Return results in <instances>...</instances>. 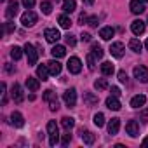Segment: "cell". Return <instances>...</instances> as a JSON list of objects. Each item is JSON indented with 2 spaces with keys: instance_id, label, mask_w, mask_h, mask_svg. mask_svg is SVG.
<instances>
[{
  "instance_id": "37",
  "label": "cell",
  "mask_w": 148,
  "mask_h": 148,
  "mask_svg": "<svg viewBox=\"0 0 148 148\" xmlns=\"http://www.w3.org/2000/svg\"><path fill=\"white\" fill-rule=\"evenodd\" d=\"M98 23H99V19H98V16H91V18H87V25H89V26H92V28H96V26H98Z\"/></svg>"
},
{
  "instance_id": "16",
  "label": "cell",
  "mask_w": 148,
  "mask_h": 148,
  "mask_svg": "<svg viewBox=\"0 0 148 148\" xmlns=\"http://www.w3.org/2000/svg\"><path fill=\"white\" fill-rule=\"evenodd\" d=\"M119 129H120V119H112L110 122H108V134H112V136H115L117 132H119Z\"/></svg>"
},
{
  "instance_id": "28",
  "label": "cell",
  "mask_w": 148,
  "mask_h": 148,
  "mask_svg": "<svg viewBox=\"0 0 148 148\" xmlns=\"http://www.w3.org/2000/svg\"><path fill=\"white\" fill-rule=\"evenodd\" d=\"M91 51H92L91 54H92L96 59H101V58H103V54H105V51H103V49H101V45H98V44H92V49H91Z\"/></svg>"
},
{
  "instance_id": "51",
  "label": "cell",
  "mask_w": 148,
  "mask_h": 148,
  "mask_svg": "<svg viewBox=\"0 0 148 148\" xmlns=\"http://www.w3.org/2000/svg\"><path fill=\"white\" fill-rule=\"evenodd\" d=\"M143 2H148V0H143Z\"/></svg>"
},
{
  "instance_id": "5",
  "label": "cell",
  "mask_w": 148,
  "mask_h": 148,
  "mask_svg": "<svg viewBox=\"0 0 148 148\" xmlns=\"http://www.w3.org/2000/svg\"><path fill=\"white\" fill-rule=\"evenodd\" d=\"M63 99H64V103H66L68 108H73V106H75V103H77V91L73 89V87L68 89V91H64Z\"/></svg>"
},
{
  "instance_id": "3",
  "label": "cell",
  "mask_w": 148,
  "mask_h": 148,
  "mask_svg": "<svg viewBox=\"0 0 148 148\" xmlns=\"http://www.w3.org/2000/svg\"><path fill=\"white\" fill-rule=\"evenodd\" d=\"M25 54H26V58H28V64H30V66L37 64V59H38V51H37L32 44H26V45H25Z\"/></svg>"
},
{
  "instance_id": "17",
  "label": "cell",
  "mask_w": 148,
  "mask_h": 148,
  "mask_svg": "<svg viewBox=\"0 0 148 148\" xmlns=\"http://www.w3.org/2000/svg\"><path fill=\"white\" fill-rule=\"evenodd\" d=\"M47 66H49L51 75H59V73H61V63H59V61H56V58H54L52 61H49V63H47Z\"/></svg>"
},
{
  "instance_id": "38",
  "label": "cell",
  "mask_w": 148,
  "mask_h": 148,
  "mask_svg": "<svg viewBox=\"0 0 148 148\" xmlns=\"http://www.w3.org/2000/svg\"><path fill=\"white\" fill-rule=\"evenodd\" d=\"M86 59H87V66H89V70H94V68H96V66H94V59H96V58H94L92 54H87Z\"/></svg>"
},
{
  "instance_id": "40",
  "label": "cell",
  "mask_w": 148,
  "mask_h": 148,
  "mask_svg": "<svg viewBox=\"0 0 148 148\" xmlns=\"http://www.w3.org/2000/svg\"><path fill=\"white\" fill-rule=\"evenodd\" d=\"M119 80H120L122 84H127V73H125L124 70H120V71H119Z\"/></svg>"
},
{
  "instance_id": "36",
  "label": "cell",
  "mask_w": 148,
  "mask_h": 148,
  "mask_svg": "<svg viewBox=\"0 0 148 148\" xmlns=\"http://www.w3.org/2000/svg\"><path fill=\"white\" fill-rule=\"evenodd\" d=\"M0 89H2V105H7V92H5L7 86H5V82H2V86H0Z\"/></svg>"
},
{
  "instance_id": "46",
  "label": "cell",
  "mask_w": 148,
  "mask_h": 148,
  "mask_svg": "<svg viewBox=\"0 0 148 148\" xmlns=\"http://www.w3.org/2000/svg\"><path fill=\"white\" fill-rule=\"evenodd\" d=\"M79 21H80V25H84V23H87V16H86V14L82 12V14H80V18H79Z\"/></svg>"
},
{
  "instance_id": "21",
  "label": "cell",
  "mask_w": 148,
  "mask_h": 148,
  "mask_svg": "<svg viewBox=\"0 0 148 148\" xmlns=\"http://www.w3.org/2000/svg\"><path fill=\"white\" fill-rule=\"evenodd\" d=\"M113 35H115V30H113L112 26H105V28L99 30V37H101L103 40H110Z\"/></svg>"
},
{
  "instance_id": "7",
  "label": "cell",
  "mask_w": 148,
  "mask_h": 148,
  "mask_svg": "<svg viewBox=\"0 0 148 148\" xmlns=\"http://www.w3.org/2000/svg\"><path fill=\"white\" fill-rule=\"evenodd\" d=\"M21 23H23V26H26V28L33 26V25L37 23V14H35L33 11H26V12L21 16Z\"/></svg>"
},
{
  "instance_id": "10",
  "label": "cell",
  "mask_w": 148,
  "mask_h": 148,
  "mask_svg": "<svg viewBox=\"0 0 148 148\" xmlns=\"http://www.w3.org/2000/svg\"><path fill=\"white\" fill-rule=\"evenodd\" d=\"M125 132H127L131 138H136V136L139 134V124H138L136 120H129V122L125 124Z\"/></svg>"
},
{
  "instance_id": "43",
  "label": "cell",
  "mask_w": 148,
  "mask_h": 148,
  "mask_svg": "<svg viewBox=\"0 0 148 148\" xmlns=\"http://www.w3.org/2000/svg\"><path fill=\"white\" fill-rule=\"evenodd\" d=\"M23 5H25L26 9H32V7L35 5V0H23Z\"/></svg>"
},
{
  "instance_id": "19",
  "label": "cell",
  "mask_w": 148,
  "mask_h": 148,
  "mask_svg": "<svg viewBox=\"0 0 148 148\" xmlns=\"http://www.w3.org/2000/svg\"><path fill=\"white\" fill-rule=\"evenodd\" d=\"M106 106L110 108V110H113V112H117V110H120V101L117 99V96H110V98H106Z\"/></svg>"
},
{
  "instance_id": "14",
  "label": "cell",
  "mask_w": 148,
  "mask_h": 148,
  "mask_svg": "<svg viewBox=\"0 0 148 148\" xmlns=\"http://www.w3.org/2000/svg\"><path fill=\"white\" fill-rule=\"evenodd\" d=\"M18 7H19V4H18V0H9V5H7V11H5V16L9 18V19H12L16 14H18Z\"/></svg>"
},
{
  "instance_id": "32",
  "label": "cell",
  "mask_w": 148,
  "mask_h": 148,
  "mask_svg": "<svg viewBox=\"0 0 148 148\" xmlns=\"http://www.w3.org/2000/svg\"><path fill=\"white\" fill-rule=\"evenodd\" d=\"M58 21H59V26H61V28H70V26H71V21H70V18H68L66 14L59 16Z\"/></svg>"
},
{
  "instance_id": "33",
  "label": "cell",
  "mask_w": 148,
  "mask_h": 148,
  "mask_svg": "<svg viewBox=\"0 0 148 148\" xmlns=\"http://www.w3.org/2000/svg\"><path fill=\"white\" fill-rule=\"evenodd\" d=\"M94 87H96L98 91H105V89L108 87V82H106V79H98V80L94 82Z\"/></svg>"
},
{
  "instance_id": "20",
  "label": "cell",
  "mask_w": 148,
  "mask_h": 148,
  "mask_svg": "<svg viewBox=\"0 0 148 148\" xmlns=\"http://www.w3.org/2000/svg\"><path fill=\"white\" fill-rule=\"evenodd\" d=\"M80 138H82V141H84L86 145H89V146H91V145H94V139H96V138H94V134H92L91 131H84V129L80 131Z\"/></svg>"
},
{
  "instance_id": "41",
  "label": "cell",
  "mask_w": 148,
  "mask_h": 148,
  "mask_svg": "<svg viewBox=\"0 0 148 148\" xmlns=\"http://www.w3.org/2000/svg\"><path fill=\"white\" fill-rule=\"evenodd\" d=\"M14 30H16V26H14V23H12V21L5 23V33H12Z\"/></svg>"
},
{
  "instance_id": "50",
  "label": "cell",
  "mask_w": 148,
  "mask_h": 148,
  "mask_svg": "<svg viewBox=\"0 0 148 148\" xmlns=\"http://www.w3.org/2000/svg\"><path fill=\"white\" fill-rule=\"evenodd\" d=\"M145 47H146V51H148V38H146V42H145Z\"/></svg>"
},
{
  "instance_id": "48",
  "label": "cell",
  "mask_w": 148,
  "mask_h": 148,
  "mask_svg": "<svg viewBox=\"0 0 148 148\" xmlns=\"http://www.w3.org/2000/svg\"><path fill=\"white\" fill-rule=\"evenodd\" d=\"M84 4H87V5H92V4H94V0H84Z\"/></svg>"
},
{
  "instance_id": "47",
  "label": "cell",
  "mask_w": 148,
  "mask_h": 148,
  "mask_svg": "<svg viewBox=\"0 0 148 148\" xmlns=\"http://www.w3.org/2000/svg\"><path fill=\"white\" fill-rule=\"evenodd\" d=\"M112 94H113V96H120V89L113 86V87H112Z\"/></svg>"
},
{
  "instance_id": "34",
  "label": "cell",
  "mask_w": 148,
  "mask_h": 148,
  "mask_svg": "<svg viewBox=\"0 0 148 148\" xmlns=\"http://www.w3.org/2000/svg\"><path fill=\"white\" fill-rule=\"evenodd\" d=\"M40 9H42L44 14H51V12H52V4L47 2V0H44V2L40 4Z\"/></svg>"
},
{
  "instance_id": "49",
  "label": "cell",
  "mask_w": 148,
  "mask_h": 148,
  "mask_svg": "<svg viewBox=\"0 0 148 148\" xmlns=\"http://www.w3.org/2000/svg\"><path fill=\"white\" fill-rule=\"evenodd\" d=\"M143 145H145V146H148V138H145V139H143Z\"/></svg>"
},
{
  "instance_id": "1",
  "label": "cell",
  "mask_w": 148,
  "mask_h": 148,
  "mask_svg": "<svg viewBox=\"0 0 148 148\" xmlns=\"http://www.w3.org/2000/svg\"><path fill=\"white\" fill-rule=\"evenodd\" d=\"M47 134H49V145L56 146L58 141H59V131H58V124L54 120H51L47 124Z\"/></svg>"
},
{
  "instance_id": "15",
  "label": "cell",
  "mask_w": 148,
  "mask_h": 148,
  "mask_svg": "<svg viewBox=\"0 0 148 148\" xmlns=\"http://www.w3.org/2000/svg\"><path fill=\"white\" fill-rule=\"evenodd\" d=\"M11 125H14V127H23L25 125V119H23V115L19 112L11 113Z\"/></svg>"
},
{
  "instance_id": "29",
  "label": "cell",
  "mask_w": 148,
  "mask_h": 148,
  "mask_svg": "<svg viewBox=\"0 0 148 148\" xmlns=\"http://www.w3.org/2000/svg\"><path fill=\"white\" fill-rule=\"evenodd\" d=\"M61 125H63L66 131H70L73 125H75V120H73L71 117H63V119H61Z\"/></svg>"
},
{
  "instance_id": "2",
  "label": "cell",
  "mask_w": 148,
  "mask_h": 148,
  "mask_svg": "<svg viewBox=\"0 0 148 148\" xmlns=\"http://www.w3.org/2000/svg\"><path fill=\"white\" fill-rule=\"evenodd\" d=\"M44 99L49 103V108H51L52 112H58V110H59V101H58V96H56V92H54L52 89H47V91L44 92Z\"/></svg>"
},
{
  "instance_id": "26",
  "label": "cell",
  "mask_w": 148,
  "mask_h": 148,
  "mask_svg": "<svg viewBox=\"0 0 148 148\" xmlns=\"http://www.w3.org/2000/svg\"><path fill=\"white\" fill-rule=\"evenodd\" d=\"M63 9L64 12H73L77 9V2L75 0H63Z\"/></svg>"
},
{
  "instance_id": "25",
  "label": "cell",
  "mask_w": 148,
  "mask_h": 148,
  "mask_svg": "<svg viewBox=\"0 0 148 148\" xmlns=\"http://www.w3.org/2000/svg\"><path fill=\"white\" fill-rule=\"evenodd\" d=\"M51 54H52V58H63L64 54H66V49H64V45H54L52 47V51H51Z\"/></svg>"
},
{
  "instance_id": "42",
  "label": "cell",
  "mask_w": 148,
  "mask_h": 148,
  "mask_svg": "<svg viewBox=\"0 0 148 148\" xmlns=\"http://www.w3.org/2000/svg\"><path fill=\"white\" fill-rule=\"evenodd\" d=\"M70 141H71V134H68V132H66V134H63V139H61V145H63V146H66V145H68Z\"/></svg>"
},
{
  "instance_id": "9",
  "label": "cell",
  "mask_w": 148,
  "mask_h": 148,
  "mask_svg": "<svg viewBox=\"0 0 148 148\" xmlns=\"http://www.w3.org/2000/svg\"><path fill=\"white\" fill-rule=\"evenodd\" d=\"M11 98L14 99V103H21L25 99V94H23V87L19 84H14L12 86V91H11Z\"/></svg>"
},
{
  "instance_id": "35",
  "label": "cell",
  "mask_w": 148,
  "mask_h": 148,
  "mask_svg": "<svg viewBox=\"0 0 148 148\" xmlns=\"http://www.w3.org/2000/svg\"><path fill=\"white\" fill-rule=\"evenodd\" d=\"M94 125H98V127H103L105 125V115L103 113H96L94 115Z\"/></svg>"
},
{
  "instance_id": "45",
  "label": "cell",
  "mask_w": 148,
  "mask_h": 148,
  "mask_svg": "<svg viewBox=\"0 0 148 148\" xmlns=\"http://www.w3.org/2000/svg\"><path fill=\"white\" fill-rule=\"evenodd\" d=\"M5 71H7V73H14V71H16V68H14L11 63H5Z\"/></svg>"
},
{
  "instance_id": "11",
  "label": "cell",
  "mask_w": 148,
  "mask_h": 148,
  "mask_svg": "<svg viewBox=\"0 0 148 148\" xmlns=\"http://www.w3.org/2000/svg\"><path fill=\"white\" fill-rule=\"evenodd\" d=\"M131 30H132V33H134V35H143V33H145V30H146V25H145V21L136 19V21H132V23H131Z\"/></svg>"
},
{
  "instance_id": "30",
  "label": "cell",
  "mask_w": 148,
  "mask_h": 148,
  "mask_svg": "<svg viewBox=\"0 0 148 148\" xmlns=\"http://www.w3.org/2000/svg\"><path fill=\"white\" fill-rule=\"evenodd\" d=\"M129 47H131V51L139 52V51H141V47H143V44H141L138 38H131V40H129Z\"/></svg>"
},
{
  "instance_id": "18",
  "label": "cell",
  "mask_w": 148,
  "mask_h": 148,
  "mask_svg": "<svg viewBox=\"0 0 148 148\" xmlns=\"http://www.w3.org/2000/svg\"><path fill=\"white\" fill-rule=\"evenodd\" d=\"M49 66L47 64H40L38 68H37V77L38 79H42V80H49Z\"/></svg>"
},
{
  "instance_id": "23",
  "label": "cell",
  "mask_w": 148,
  "mask_h": 148,
  "mask_svg": "<svg viewBox=\"0 0 148 148\" xmlns=\"http://www.w3.org/2000/svg\"><path fill=\"white\" fill-rule=\"evenodd\" d=\"M113 71H115V66H113L110 61H105V63L101 64V73H103V75L110 77V75H113Z\"/></svg>"
},
{
  "instance_id": "31",
  "label": "cell",
  "mask_w": 148,
  "mask_h": 148,
  "mask_svg": "<svg viewBox=\"0 0 148 148\" xmlns=\"http://www.w3.org/2000/svg\"><path fill=\"white\" fill-rule=\"evenodd\" d=\"M21 56H23V49L18 47V45H14V47L11 49V58H12L14 61H18V59H21Z\"/></svg>"
},
{
  "instance_id": "13",
  "label": "cell",
  "mask_w": 148,
  "mask_h": 148,
  "mask_svg": "<svg viewBox=\"0 0 148 148\" xmlns=\"http://www.w3.org/2000/svg\"><path fill=\"white\" fill-rule=\"evenodd\" d=\"M131 12L132 14H143L145 12V4H143V0H131Z\"/></svg>"
},
{
  "instance_id": "4",
  "label": "cell",
  "mask_w": 148,
  "mask_h": 148,
  "mask_svg": "<svg viewBox=\"0 0 148 148\" xmlns=\"http://www.w3.org/2000/svg\"><path fill=\"white\" fill-rule=\"evenodd\" d=\"M66 66H68V71H70V73H73V75L80 73V70H82V63H80V59H79L77 56L70 58V59H68V63H66Z\"/></svg>"
},
{
  "instance_id": "39",
  "label": "cell",
  "mask_w": 148,
  "mask_h": 148,
  "mask_svg": "<svg viewBox=\"0 0 148 148\" xmlns=\"http://www.w3.org/2000/svg\"><path fill=\"white\" fill-rule=\"evenodd\" d=\"M66 44H68L70 47H73V45H75V44H77V40H75V37H73L71 33H68V35H66Z\"/></svg>"
},
{
  "instance_id": "27",
  "label": "cell",
  "mask_w": 148,
  "mask_h": 148,
  "mask_svg": "<svg viewBox=\"0 0 148 148\" xmlns=\"http://www.w3.org/2000/svg\"><path fill=\"white\" fill-rule=\"evenodd\" d=\"M98 96H94L92 92H86L84 94V103L86 105H89V106H92V105H98Z\"/></svg>"
},
{
  "instance_id": "22",
  "label": "cell",
  "mask_w": 148,
  "mask_h": 148,
  "mask_svg": "<svg viewBox=\"0 0 148 148\" xmlns=\"http://www.w3.org/2000/svg\"><path fill=\"white\" fill-rule=\"evenodd\" d=\"M145 103H146L145 94H138V96H134V98L131 99V106H132V108H141Z\"/></svg>"
},
{
  "instance_id": "24",
  "label": "cell",
  "mask_w": 148,
  "mask_h": 148,
  "mask_svg": "<svg viewBox=\"0 0 148 148\" xmlns=\"http://www.w3.org/2000/svg\"><path fill=\"white\" fill-rule=\"evenodd\" d=\"M26 87H28L32 92H35V91H38V87H40V82H38L35 77H28V79H26Z\"/></svg>"
},
{
  "instance_id": "44",
  "label": "cell",
  "mask_w": 148,
  "mask_h": 148,
  "mask_svg": "<svg viewBox=\"0 0 148 148\" xmlns=\"http://www.w3.org/2000/svg\"><path fill=\"white\" fill-rule=\"evenodd\" d=\"M80 38H82V42H91V33H87V32H84V33L80 35Z\"/></svg>"
},
{
  "instance_id": "12",
  "label": "cell",
  "mask_w": 148,
  "mask_h": 148,
  "mask_svg": "<svg viewBox=\"0 0 148 148\" xmlns=\"http://www.w3.org/2000/svg\"><path fill=\"white\" fill-rule=\"evenodd\" d=\"M124 51H125V47H124L122 42H113V44L110 45V52H112V56H115V58H122V56H124Z\"/></svg>"
},
{
  "instance_id": "8",
  "label": "cell",
  "mask_w": 148,
  "mask_h": 148,
  "mask_svg": "<svg viewBox=\"0 0 148 148\" xmlns=\"http://www.w3.org/2000/svg\"><path fill=\"white\" fill-rule=\"evenodd\" d=\"M44 37H45V40L51 42V44H56V42L61 38L59 30H56V28H47V30L44 32Z\"/></svg>"
},
{
  "instance_id": "6",
  "label": "cell",
  "mask_w": 148,
  "mask_h": 148,
  "mask_svg": "<svg viewBox=\"0 0 148 148\" xmlns=\"http://www.w3.org/2000/svg\"><path fill=\"white\" fill-rule=\"evenodd\" d=\"M134 77H136L139 82L146 84V82H148V68H146V66H143V64L136 66V68H134Z\"/></svg>"
}]
</instances>
